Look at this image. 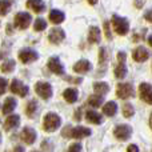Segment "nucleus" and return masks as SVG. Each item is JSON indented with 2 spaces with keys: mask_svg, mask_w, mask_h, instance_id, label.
I'll return each mask as SVG.
<instances>
[{
  "mask_svg": "<svg viewBox=\"0 0 152 152\" xmlns=\"http://www.w3.org/2000/svg\"><path fill=\"white\" fill-rule=\"evenodd\" d=\"M91 135V129L87 127H75V128H64L63 136L64 137H74V139H83Z\"/></svg>",
  "mask_w": 152,
  "mask_h": 152,
  "instance_id": "nucleus-3",
  "label": "nucleus"
},
{
  "mask_svg": "<svg viewBox=\"0 0 152 152\" xmlns=\"http://www.w3.org/2000/svg\"><path fill=\"white\" fill-rule=\"evenodd\" d=\"M104 32H105L107 39L110 40L111 39V32H110V24H108V21H105V23H104Z\"/></svg>",
  "mask_w": 152,
  "mask_h": 152,
  "instance_id": "nucleus-36",
  "label": "nucleus"
},
{
  "mask_svg": "<svg viewBox=\"0 0 152 152\" xmlns=\"http://www.w3.org/2000/svg\"><path fill=\"white\" fill-rule=\"evenodd\" d=\"M148 44H150L151 47H152V35H151L150 37H148Z\"/></svg>",
  "mask_w": 152,
  "mask_h": 152,
  "instance_id": "nucleus-44",
  "label": "nucleus"
},
{
  "mask_svg": "<svg viewBox=\"0 0 152 152\" xmlns=\"http://www.w3.org/2000/svg\"><path fill=\"white\" fill-rule=\"evenodd\" d=\"M51 145H52V144H51V143H50V144H48V142H47V140L42 143V147H43V150H45L47 152H52V150H53V148L51 147Z\"/></svg>",
  "mask_w": 152,
  "mask_h": 152,
  "instance_id": "nucleus-35",
  "label": "nucleus"
},
{
  "mask_svg": "<svg viewBox=\"0 0 152 152\" xmlns=\"http://www.w3.org/2000/svg\"><path fill=\"white\" fill-rule=\"evenodd\" d=\"M132 135V128L128 124H119L113 129V136L119 140H128Z\"/></svg>",
  "mask_w": 152,
  "mask_h": 152,
  "instance_id": "nucleus-6",
  "label": "nucleus"
},
{
  "mask_svg": "<svg viewBox=\"0 0 152 152\" xmlns=\"http://www.w3.org/2000/svg\"><path fill=\"white\" fill-rule=\"evenodd\" d=\"M15 108H16V100L13 99V97H7L4 104H3V113L8 115V113H11Z\"/></svg>",
  "mask_w": 152,
  "mask_h": 152,
  "instance_id": "nucleus-25",
  "label": "nucleus"
},
{
  "mask_svg": "<svg viewBox=\"0 0 152 152\" xmlns=\"http://www.w3.org/2000/svg\"><path fill=\"white\" fill-rule=\"evenodd\" d=\"M61 124V119L58 113L55 112H48L44 116V120H43V128L45 132H55L56 129L60 128Z\"/></svg>",
  "mask_w": 152,
  "mask_h": 152,
  "instance_id": "nucleus-1",
  "label": "nucleus"
},
{
  "mask_svg": "<svg viewBox=\"0 0 152 152\" xmlns=\"http://www.w3.org/2000/svg\"><path fill=\"white\" fill-rule=\"evenodd\" d=\"M111 23H112L113 31H115L118 35H120V36H124V35L128 34V31H129V23H128V20H127V19L120 18L119 15H113Z\"/></svg>",
  "mask_w": 152,
  "mask_h": 152,
  "instance_id": "nucleus-2",
  "label": "nucleus"
},
{
  "mask_svg": "<svg viewBox=\"0 0 152 152\" xmlns=\"http://www.w3.org/2000/svg\"><path fill=\"white\" fill-rule=\"evenodd\" d=\"M116 95H118V97L126 100L134 96L135 89L132 87V84H129V83H119L118 87H116Z\"/></svg>",
  "mask_w": 152,
  "mask_h": 152,
  "instance_id": "nucleus-4",
  "label": "nucleus"
},
{
  "mask_svg": "<svg viewBox=\"0 0 152 152\" xmlns=\"http://www.w3.org/2000/svg\"><path fill=\"white\" fill-rule=\"evenodd\" d=\"M91 68H92L91 63H89L87 59H81L77 63H75V66H74V71L76 74H87Z\"/></svg>",
  "mask_w": 152,
  "mask_h": 152,
  "instance_id": "nucleus-16",
  "label": "nucleus"
},
{
  "mask_svg": "<svg viewBox=\"0 0 152 152\" xmlns=\"http://www.w3.org/2000/svg\"><path fill=\"white\" fill-rule=\"evenodd\" d=\"M13 68H15V60H12V59L5 60L4 63L1 64V67H0L1 72H4V74H10V72H12Z\"/></svg>",
  "mask_w": 152,
  "mask_h": 152,
  "instance_id": "nucleus-27",
  "label": "nucleus"
},
{
  "mask_svg": "<svg viewBox=\"0 0 152 152\" xmlns=\"http://www.w3.org/2000/svg\"><path fill=\"white\" fill-rule=\"evenodd\" d=\"M48 18H50V21L53 24H60L64 21V19H66V16H64V12H61V11L59 10H52L50 12V15H48Z\"/></svg>",
  "mask_w": 152,
  "mask_h": 152,
  "instance_id": "nucleus-20",
  "label": "nucleus"
},
{
  "mask_svg": "<svg viewBox=\"0 0 152 152\" xmlns=\"http://www.w3.org/2000/svg\"><path fill=\"white\" fill-rule=\"evenodd\" d=\"M11 10V1L10 0H0V16H4Z\"/></svg>",
  "mask_w": 152,
  "mask_h": 152,
  "instance_id": "nucleus-31",
  "label": "nucleus"
},
{
  "mask_svg": "<svg viewBox=\"0 0 152 152\" xmlns=\"http://www.w3.org/2000/svg\"><path fill=\"white\" fill-rule=\"evenodd\" d=\"M35 91L44 100H48L52 96V87H51V84L47 83V81H37V83L35 84Z\"/></svg>",
  "mask_w": 152,
  "mask_h": 152,
  "instance_id": "nucleus-5",
  "label": "nucleus"
},
{
  "mask_svg": "<svg viewBox=\"0 0 152 152\" xmlns=\"http://www.w3.org/2000/svg\"><path fill=\"white\" fill-rule=\"evenodd\" d=\"M140 3H142V0H136V5H137V8H142V4H140Z\"/></svg>",
  "mask_w": 152,
  "mask_h": 152,
  "instance_id": "nucleus-43",
  "label": "nucleus"
},
{
  "mask_svg": "<svg viewBox=\"0 0 152 152\" xmlns=\"http://www.w3.org/2000/svg\"><path fill=\"white\" fill-rule=\"evenodd\" d=\"M105 63H107V50L104 47H102L99 51V64L103 66Z\"/></svg>",
  "mask_w": 152,
  "mask_h": 152,
  "instance_id": "nucleus-32",
  "label": "nucleus"
},
{
  "mask_svg": "<svg viewBox=\"0 0 152 152\" xmlns=\"http://www.w3.org/2000/svg\"><path fill=\"white\" fill-rule=\"evenodd\" d=\"M66 80H68V81H75L76 84H79V83H81V79H75V77H67Z\"/></svg>",
  "mask_w": 152,
  "mask_h": 152,
  "instance_id": "nucleus-40",
  "label": "nucleus"
},
{
  "mask_svg": "<svg viewBox=\"0 0 152 152\" xmlns=\"http://www.w3.org/2000/svg\"><path fill=\"white\" fill-rule=\"evenodd\" d=\"M7 89V80L4 77H0V95H3Z\"/></svg>",
  "mask_w": 152,
  "mask_h": 152,
  "instance_id": "nucleus-34",
  "label": "nucleus"
},
{
  "mask_svg": "<svg viewBox=\"0 0 152 152\" xmlns=\"http://www.w3.org/2000/svg\"><path fill=\"white\" fill-rule=\"evenodd\" d=\"M39 55H37L36 51L31 50V48H24L19 52V59H20L21 63L24 64H28V63H32V61L37 60Z\"/></svg>",
  "mask_w": 152,
  "mask_h": 152,
  "instance_id": "nucleus-10",
  "label": "nucleus"
},
{
  "mask_svg": "<svg viewBox=\"0 0 152 152\" xmlns=\"http://www.w3.org/2000/svg\"><path fill=\"white\" fill-rule=\"evenodd\" d=\"M132 58H134V60L137 61V63H143V61H145L150 58V52H148L144 47H137L136 50H134V52H132Z\"/></svg>",
  "mask_w": 152,
  "mask_h": 152,
  "instance_id": "nucleus-15",
  "label": "nucleus"
},
{
  "mask_svg": "<svg viewBox=\"0 0 152 152\" xmlns=\"http://www.w3.org/2000/svg\"><path fill=\"white\" fill-rule=\"evenodd\" d=\"M20 136H21V140H23L26 144H34L37 135H36V131H35L34 128H31V127H26V128H23Z\"/></svg>",
  "mask_w": 152,
  "mask_h": 152,
  "instance_id": "nucleus-14",
  "label": "nucleus"
},
{
  "mask_svg": "<svg viewBox=\"0 0 152 152\" xmlns=\"http://www.w3.org/2000/svg\"><path fill=\"white\" fill-rule=\"evenodd\" d=\"M88 3H89L91 5H95V4L97 3V0H88Z\"/></svg>",
  "mask_w": 152,
  "mask_h": 152,
  "instance_id": "nucleus-42",
  "label": "nucleus"
},
{
  "mask_svg": "<svg viewBox=\"0 0 152 152\" xmlns=\"http://www.w3.org/2000/svg\"><path fill=\"white\" fill-rule=\"evenodd\" d=\"M150 127H151V129H152V112H151V116H150Z\"/></svg>",
  "mask_w": 152,
  "mask_h": 152,
  "instance_id": "nucleus-45",
  "label": "nucleus"
},
{
  "mask_svg": "<svg viewBox=\"0 0 152 152\" xmlns=\"http://www.w3.org/2000/svg\"><path fill=\"white\" fill-rule=\"evenodd\" d=\"M86 119L88 123H92V124H100L103 121L102 115H99L96 111H92V110L86 112Z\"/></svg>",
  "mask_w": 152,
  "mask_h": 152,
  "instance_id": "nucleus-21",
  "label": "nucleus"
},
{
  "mask_svg": "<svg viewBox=\"0 0 152 152\" xmlns=\"http://www.w3.org/2000/svg\"><path fill=\"white\" fill-rule=\"evenodd\" d=\"M36 110H37V103L35 102V100H31V102L27 104V107H26V113H27V116H28V118H34V115H35V112H36Z\"/></svg>",
  "mask_w": 152,
  "mask_h": 152,
  "instance_id": "nucleus-28",
  "label": "nucleus"
},
{
  "mask_svg": "<svg viewBox=\"0 0 152 152\" xmlns=\"http://www.w3.org/2000/svg\"><path fill=\"white\" fill-rule=\"evenodd\" d=\"M126 53L124 52H119L118 53V66L115 67V76L118 79H124L127 75V66H126Z\"/></svg>",
  "mask_w": 152,
  "mask_h": 152,
  "instance_id": "nucleus-7",
  "label": "nucleus"
},
{
  "mask_svg": "<svg viewBox=\"0 0 152 152\" xmlns=\"http://www.w3.org/2000/svg\"><path fill=\"white\" fill-rule=\"evenodd\" d=\"M0 140H1V135H0Z\"/></svg>",
  "mask_w": 152,
  "mask_h": 152,
  "instance_id": "nucleus-47",
  "label": "nucleus"
},
{
  "mask_svg": "<svg viewBox=\"0 0 152 152\" xmlns=\"http://www.w3.org/2000/svg\"><path fill=\"white\" fill-rule=\"evenodd\" d=\"M13 152H24V148L20 147V145H16V147L13 148Z\"/></svg>",
  "mask_w": 152,
  "mask_h": 152,
  "instance_id": "nucleus-41",
  "label": "nucleus"
},
{
  "mask_svg": "<svg viewBox=\"0 0 152 152\" xmlns=\"http://www.w3.org/2000/svg\"><path fill=\"white\" fill-rule=\"evenodd\" d=\"M27 7L36 13H40L45 10V4L43 0H28L27 1Z\"/></svg>",
  "mask_w": 152,
  "mask_h": 152,
  "instance_id": "nucleus-18",
  "label": "nucleus"
},
{
  "mask_svg": "<svg viewBox=\"0 0 152 152\" xmlns=\"http://www.w3.org/2000/svg\"><path fill=\"white\" fill-rule=\"evenodd\" d=\"M135 113V110L132 107L131 103H124L123 104V116L124 118H132V115Z\"/></svg>",
  "mask_w": 152,
  "mask_h": 152,
  "instance_id": "nucleus-30",
  "label": "nucleus"
},
{
  "mask_svg": "<svg viewBox=\"0 0 152 152\" xmlns=\"http://www.w3.org/2000/svg\"><path fill=\"white\" fill-rule=\"evenodd\" d=\"M144 19H145L147 21H150V23H152V8H151V10H148L147 12H145Z\"/></svg>",
  "mask_w": 152,
  "mask_h": 152,
  "instance_id": "nucleus-38",
  "label": "nucleus"
},
{
  "mask_svg": "<svg viewBox=\"0 0 152 152\" xmlns=\"http://www.w3.org/2000/svg\"><path fill=\"white\" fill-rule=\"evenodd\" d=\"M20 124V116L19 115H10L4 121V129L5 131H11V129L16 128Z\"/></svg>",
  "mask_w": 152,
  "mask_h": 152,
  "instance_id": "nucleus-17",
  "label": "nucleus"
},
{
  "mask_svg": "<svg viewBox=\"0 0 152 152\" xmlns=\"http://www.w3.org/2000/svg\"><path fill=\"white\" fill-rule=\"evenodd\" d=\"M47 66H48V68H50V71L53 72L55 75H63L64 74V66L60 63V59L56 58V56H52V58L48 59Z\"/></svg>",
  "mask_w": 152,
  "mask_h": 152,
  "instance_id": "nucleus-12",
  "label": "nucleus"
},
{
  "mask_svg": "<svg viewBox=\"0 0 152 152\" xmlns=\"http://www.w3.org/2000/svg\"><path fill=\"white\" fill-rule=\"evenodd\" d=\"M77 89L76 88H67L66 91L63 92V97L66 99L67 103H75L76 100H77Z\"/></svg>",
  "mask_w": 152,
  "mask_h": 152,
  "instance_id": "nucleus-22",
  "label": "nucleus"
},
{
  "mask_svg": "<svg viewBox=\"0 0 152 152\" xmlns=\"http://www.w3.org/2000/svg\"><path fill=\"white\" fill-rule=\"evenodd\" d=\"M127 152H139V147L136 144H129L127 148Z\"/></svg>",
  "mask_w": 152,
  "mask_h": 152,
  "instance_id": "nucleus-37",
  "label": "nucleus"
},
{
  "mask_svg": "<svg viewBox=\"0 0 152 152\" xmlns=\"http://www.w3.org/2000/svg\"><path fill=\"white\" fill-rule=\"evenodd\" d=\"M64 39H66V32L61 28H59V27H55V28H52L50 31L48 40H50L52 44H60Z\"/></svg>",
  "mask_w": 152,
  "mask_h": 152,
  "instance_id": "nucleus-13",
  "label": "nucleus"
},
{
  "mask_svg": "<svg viewBox=\"0 0 152 152\" xmlns=\"http://www.w3.org/2000/svg\"><path fill=\"white\" fill-rule=\"evenodd\" d=\"M32 16L28 12H19L15 16V26L20 29H26L31 24Z\"/></svg>",
  "mask_w": 152,
  "mask_h": 152,
  "instance_id": "nucleus-8",
  "label": "nucleus"
},
{
  "mask_svg": "<svg viewBox=\"0 0 152 152\" xmlns=\"http://www.w3.org/2000/svg\"><path fill=\"white\" fill-rule=\"evenodd\" d=\"M68 152H81V144L80 143H74L69 145Z\"/></svg>",
  "mask_w": 152,
  "mask_h": 152,
  "instance_id": "nucleus-33",
  "label": "nucleus"
},
{
  "mask_svg": "<svg viewBox=\"0 0 152 152\" xmlns=\"http://www.w3.org/2000/svg\"><path fill=\"white\" fill-rule=\"evenodd\" d=\"M94 91L96 95L104 96V95L108 94V91H110V86H108L107 83H104V81H97V83L94 84Z\"/></svg>",
  "mask_w": 152,
  "mask_h": 152,
  "instance_id": "nucleus-24",
  "label": "nucleus"
},
{
  "mask_svg": "<svg viewBox=\"0 0 152 152\" xmlns=\"http://www.w3.org/2000/svg\"><path fill=\"white\" fill-rule=\"evenodd\" d=\"M139 95L140 99L144 103L152 105V86L150 83H142L139 86Z\"/></svg>",
  "mask_w": 152,
  "mask_h": 152,
  "instance_id": "nucleus-9",
  "label": "nucleus"
},
{
  "mask_svg": "<svg viewBox=\"0 0 152 152\" xmlns=\"http://www.w3.org/2000/svg\"><path fill=\"white\" fill-rule=\"evenodd\" d=\"M100 39H102V32H100V29L95 26L91 27L89 32H88V42L91 43V44H96V43L100 42Z\"/></svg>",
  "mask_w": 152,
  "mask_h": 152,
  "instance_id": "nucleus-19",
  "label": "nucleus"
},
{
  "mask_svg": "<svg viewBox=\"0 0 152 152\" xmlns=\"http://www.w3.org/2000/svg\"><path fill=\"white\" fill-rule=\"evenodd\" d=\"M28 91H29L28 87L24 86L20 80H18V79H13L12 80V83H11V92H12V94H16V95H19V96L24 97L28 95Z\"/></svg>",
  "mask_w": 152,
  "mask_h": 152,
  "instance_id": "nucleus-11",
  "label": "nucleus"
},
{
  "mask_svg": "<svg viewBox=\"0 0 152 152\" xmlns=\"http://www.w3.org/2000/svg\"><path fill=\"white\" fill-rule=\"evenodd\" d=\"M103 103V96L102 95H91V96L88 97V102H87V104L91 105V107L96 108V107H100Z\"/></svg>",
  "mask_w": 152,
  "mask_h": 152,
  "instance_id": "nucleus-26",
  "label": "nucleus"
},
{
  "mask_svg": "<svg viewBox=\"0 0 152 152\" xmlns=\"http://www.w3.org/2000/svg\"><path fill=\"white\" fill-rule=\"evenodd\" d=\"M118 112V104L115 102H107L103 105V113L107 116H113Z\"/></svg>",
  "mask_w": 152,
  "mask_h": 152,
  "instance_id": "nucleus-23",
  "label": "nucleus"
},
{
  "mask_svg": "<svg viewBox=\"0 0 152 152\" xmlns=\"http://www.w3.org/2000/svg\"><path fill=\"white\" fill-rule=\"evenodd\" d=\"M80 113H81V107L77 108V110H76V112H75V119H76V120H80V119H81Z\"/></svg>",
  "mask_w": 152,
  "mask_h": 152,
  "instance_id": "nucleus-39",
  "label": "nucleus"
},
{
  "mask_svg": "<svg viewBox=\"0 0 152 152\" xmlns=\"http://www.w3.org/2000/svg\"><path fill=\"white\" fill-rule=\"evenodd\" d=\"M45 28H47V21H45L44 19L39 18V19H36V20H35V23H34V29H35V31L42 32V31H44Z\"/></svg>",
  "mask_w": 152,
  "mask_h": 152,
  "instance_id": "nucleus-29",
  "label": "nucleus"
},
{
  "mask_svg": "<svg viewBox=\"0 0 152 152\" xmlns=\"http://www.w3.org/2000/svg\"><path fill=\"white\" fill-rule=\"evenodd\" d=\"M32 152H39V151H32Z\"/></svg>",
  "mask_w": 152,
  "mask_h": 152,
  "instance_id": "nucleus-46",
  "label": "nucleus"
}]
</instances>
